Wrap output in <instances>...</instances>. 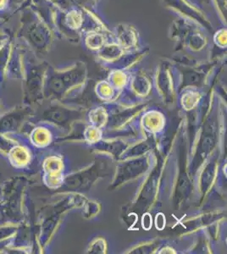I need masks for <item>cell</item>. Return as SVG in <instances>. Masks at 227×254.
Wrapping results in <instances>:
<instances>
[{
    "instance_id": "obj_1",
    "label": "cell",
    "mask_w": 227,
    "mask_h": 254,
    "mask_svg": "<svg viewBox=\"0 0 227 254\" xmlns=\"http://www.w3.org/2000/svg\"><path fill=\"white\" fill-rule=\"evenodd\" d=\"M22 121V114L14 113L6 116L0 121V131L16 129Z\"/></svg>"
},
{
    "instance_id": "obj_2",
    "label": "cell",
    "mask_w": 227,
    "mask_h": 254,
    "mask_svg": "<svg viewBox=\"0 0 227 254\" xmlns=\"http://www.w3.org/2000/svg\"><path fill=\"white\" fill-rule=\"evenodd\" d=\"M156 223H157L156 225H157V227H158V228H163L164 225V217H161V214H159L158 216H157V219H156Z\"/></svg>"
},
{
    "instance_id": "obj_3",
    "label": "cell",
    "mask_w": 227,
    "mask_h": 254,
    "mask_svg": "<svg viewBox=\"0 0 227 254\" xmlns=\"http://www.w3.org/2000/svg\"><path fill=\"white\" fill-rule=\"evenodd\" d=\"M143 223H144L143 225H144V228L149 229L150 227V225H151V219H150V217H144Z\"/></svg>"
}]
</instances>
